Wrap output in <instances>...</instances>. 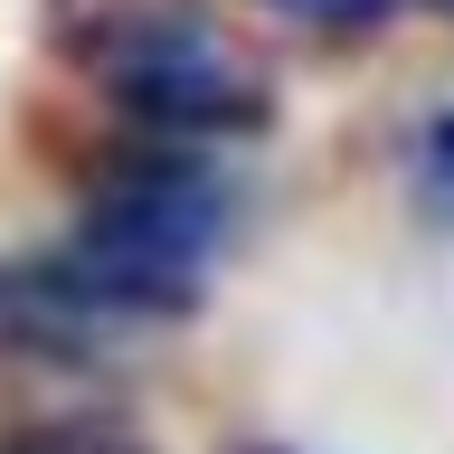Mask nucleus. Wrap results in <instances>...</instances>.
<instances>
[{
	"mask_svg": "<svg viewBox=\"0 0 454 454\" xmlns=\"http://www.w3.org/2000/svg\"><path fill=\"white\" fill-rule=\"evenodd\" d=\"M218 247V190L190 170H142L114 180L67 237V284L105 294V303H180Z\"/></svg>",
	"mask_w": 454,
	"mask_h": 454,
	"instance_id": "1",
	"label": "nucleus"
},
{
	"mask_svg": "<svg viewBox=\"0 0 454 454\" xmlns=\"http://www.w3.org/2000/svg\"><path fill=\"white\" fill-rule=\"evenodd\" d=\"M105 76L114 95L133 114H152V123H237V114H255V95L237 85V67L218 57V38L199 20H152L142 38H123V48H105Z\"/></svg>",
	"mask_w": 454,
	"mask_h": 454,
	"instance_id": "2",
	"label": "nucleus"
},
{
	"mask_svg": "<svg viewBox=\"0 0 454 454\" xmlns=\"http://www.w3.org/2000/svg\"><path fill=\"white\" fill-rule=\"evenodd\" d=\"M284 20H303V28H379L397 10V0H275Z\"/></svg>",
	"mask_w": 454,
	"mask_h": 454,
	"instance_id": "3",
	"label": "nucleus"
}]
</instances>
